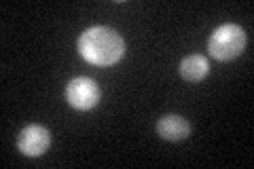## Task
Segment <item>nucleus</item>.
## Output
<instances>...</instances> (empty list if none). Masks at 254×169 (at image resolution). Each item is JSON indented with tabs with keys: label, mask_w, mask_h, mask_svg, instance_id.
I'll return each mask as SVG.
<instances>
[{
	"label": "nucleus",
	"mask_w": 254,
	"mask_h": 169,
	"mask_svg": "<svg viewBox=\"0 0 254 169\" xmlns=\"http://www.w3.org/2000/svg\"><path fill=\"white\" fill-rule=\"evenodd\" d=\"M246 43H248V36H246L244 28H240L237 23H222L220 28L212 32L208 40V51L214 59L229 61L242 55Z\"/></svg>",
	"instance_id": "f03ea898"
},
{
	"label": "nucleus",
	"mask_w": 254,
	"mask_h": 169,
	"mask_svg": "<svg viewBox=\"0 0 254 169\" xmlns=\"http://www.w3.org/2000/svg\"><path fill=\"white\" fill-rule=\"evenodd\" d=\"M157 133L168 142H180L189 138L190 125L187 118H182L178 114H165L157 120Z\"/></svg>",
	"instance_id": "39448f33"
},
{
	"label": "nucleus",
	"mask_w": 254,
	"mask_h": 169,
	"mask_svg": "<svg viewBox=\"0 0 254 169\" xmlns=\"http://www.w3.org/2000/svg\"><path fill=\"white\" fill-rule=\"evenodd\" d=\"M66 100L74 110H91L100 104V87L87 76H76L66 87Z\"/></svg>",
	"instance_id": "7ed1b4c3"
},
{
	"label": "nucleus",
	"mask_w": 254,
	"mask_h": 169,
	"mask_svg": "<svg viewBox=\"0 0 254 169\" xmlns=\"http://www.w3.org/2000/svg\"><path fill=\"white\" fill-rule=\"evenodd\" d=\"M78 53L85 61L93 66L106 68L113 66L125 53V40L121 34L106 26H95L85 30L78 38Z\"/></svg>",
	"instance_id": "f257e3e1"
},
{
	"label": "nucleus",
	"mask_w": 254,
	"mask_h": 169,
	"mask_svg": "<svg viewBox=\"0 0 254 169\" xmlns=\"http://www.w3.org/2000/svg\"><path fill=\"white\" fill-rule=\"evenodd\" d=\"M208 72H210V61L203 55L193 53L180 61V76L189 80V83H199V80L208 76Z\"/></svg>",
	"instance_id": "423d86ee"
},
{
	"label": "nucleus",
	"mask_w": 254,
	"mask_h": 169,
	"mask_svg": "<svg viewBox=\"0 0 254 169\" xmlns=\"http://www.w3.org/2000/svg\"><path fill=\"white\" fill-rule=\"evenodd\" d=\"M51 144V133L47 127L38 125V123H32L28 127H23L21 133H19V140H17V146L19 152L26 157H41L47 152Z\"/></svg>",
	"instance_id": "20e7f679"
}]
</instances>
